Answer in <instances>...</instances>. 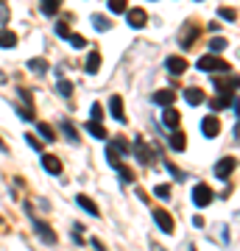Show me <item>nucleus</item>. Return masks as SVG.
<instances>
[{
  "instance_id": "f257e3e1",
  "label": "nucleus",
  "mask_w": 240,
  "mask_h": 251,
  "mask_svg": "<svg viewBox=\"0 0 240 251\" xmlns=\"http://www.w3.org/2000/svg\"><path fill=\"white\" fill-rule=\"evenodd\" d=\"M195 67L204 70V73H212V76H215V73H229V70H232L224 59H218V53H207V56H201L198 62H195Z\"/></svg>"
},
{
  "instance_id": "f03ea898",
  "label": "nucleus",
  "mask_w": 240,
  "mask_h": 251,
  "mask_svg": "<svg viewBox=\"0 0 240 251\" xmlns=\"http://www.w3.org/2000/svg\"><path fill=\"white\" fill-rule=\"evenodd\" d=\"M25 212H28V218H31V223H34V232L39 235V240H42V243H48V246H53V243H56V232L48 226L45 220L34 218V209H31L28 204H25Z\"/></svg>"
},
{
  "instance_id": "7ed1b4c3",
  "label": "nucleus",
  "mask_w": 240,
  "mask_h": 251,
  "mask_svg": "<svg viewBox=\"0 0 240 251\" xmlns=\"http://www.w3.org/2000/svg\"><path fill=\"white\" fill-rule=\"evenodd\" d=\"M193 204L198 209H207V206L212 204V190L207 187V184H195L193 187Z\"/></svg>"
},
{
  "instance_id": "20e7f679",
  "label": "nucleus",
  "mask_w": 240,
  "mask_h": 251,
  "mask_svg": "<svg viewBox=\"0 0 240 251\" xmlns=\"http://www.w3.org/2000/svg\"><path fill=\"white\" fill-rule=\"evenodd\" d=\"M201 131H204L207 140H215L221 134V120H218L215 114H207L204 120H201Z\"/></svg>"
},
{
  "instance_id": "39448f33",
  "label": "nucleus",
  "mask_w": 240,
  "mask_h": 251,
  "mask_svg": "<svg viewBox=\"0 0 240 251\" xmlns=\"http://www.w3.org/2000/svg\"><path fill=\"white\" fill-rule=\"evenodd\" d=\"M229 76V73H226ZM212 87L218 92H235L238 90V76H229V78H221V73H215V78H212Z\"/></svg>"
},
{
  "instance_id": "423d86ee",
  "label": "nucleus",
  "mask_w": 240,
  "mask_h": 251,
  "mask_svg": "<svg viewBox=\"0 0 240 251\" xmlns=\"http://www.w3.org/2000/svg\"><path fill=\"white\" fill-rule=\"evenodd\" d=\"M235 157H224V159H218L215 162V176L218 179H229L232 176V171H235Z\"/></svg>"
},
{
  "instance_id": "0eeeda50",
  "label": "nucleus",
  "mask_w": 240,
  "mask_h": 251,
  "mask_svg": "<svg viewBox=\"0 0 240 251\" xmlns=\"http://www.w3.org/2000/svg\"><path fill=\"white\" fill-rule=\"evenodd\" d=\"M165 70H168L171 76H182L184 70H187V59L184 56H168L165 59Z\"/></svg>"
},
{
  "instance_id": "6e6552de",
  "label": "nucleus",
  "mask_w": 240,
  "mask_h": 251,
  "mask_svg": "<svg viewBox=\"0 0 240 251\" xmlns=\"http://www.w3.org/2000/svg\"><path fill=\"white\" fill-rule=\"evenodd\" d=\"M154 220H157V226H160L165 235H173V218H171V212H165V209H154Z\"/></svg>"
},
{
  "instance_id": "1a4fd4ad",
  "label": "nucleus",
  "mask_w": 240,
  "mask_h": 251,
  "mask_svg": "<svg viewBox=\"0 0 240 251\" xmlns=\"http://www.w3.org/2000/svg\"><path fill=\"white\" fill-rule=\"evenodd\" d=\"M109 112H112V117L120 126H126V114H123V98H120V95H112V98H109Z\"/></svg>"
},
{
  "instance_id": "9d476101",
  "label": "nucleus",
  "mask_w": 240,
  "mask_h": 251,
  "mask_svg": "<svg viewBox=\"0 0 240 251\" xmlns=\"http://www.w3.org/2000/svg\"><path fill=\"white\" fill-rule=\"evenodd\" d=\"M126 20H128L131 28H143L145 20H148V14L143 12V9H126Z\"/></svg>"
},
{
  "instance_id": "9b49d317",
  "label": "nucleus",
  "mask_w": 240,
  "mask_h": 251,
  "mask_svg": "<svg viewBox=\"0 0 240 251\" xmlns=\"http://www.w3.org/2000/svg\"><path fill=\"white\" fill-rule=\"evenodd\" d=\"M179 120H182V114L173 109V103H171V106H165V112H162V123L168 126V128H179Z\"/></svg>"
},
{
  "instance_id": "f8f14e48",
  "label": "nucleus",
  "mask_w": 240,
  "mask_h": 251,
  "mask_svg": "<svg viewBox=\"0 0 240 251\" xmlns=\"http://www.w3.org/2000/svg\"><path fill=\"white\" fill-rule=\"evenodd\" d=\"M42 168H45V173H50V176H59V173H62V162H59L56 157H50V154H42Z\"/></svg>"
},
{
  "instance_id": "ddd939ff",
  "label": "nucleus",
  "mask_w": 240,
  "mask_h": 251,
  "mask_svg": "<svg viewBox=\"0 0 240 251\" xmlns=\"http://www.w3.org/2000/svg\"><path fill=\"white\" fill-rule=\"evenodd\" d=\"M76 204H79L81 209H84V212H90V215H95V218L101 215V209H98V206L92 204V198H90V195L79 193V195H76Z\"/></svg>"
},
{
  "instance_id": "4468645a",
  "label": "nucleus",
  "mask_w": 240,
  "mask_h": 251,
  "mask_svg": "<svg viewBox=\"0 0 240 251\" xmlns=\"http://www.w3.org/2000/svg\"><path fill=\"white\" fill-rule=\"evenodd\" d=\"M134 154L140 157V162H143V165H151V159H154V154H151L148 145H145L140 137H137V142H134Z\"/></svg>"
},
{
  "instance_id": "2eb2a0df",
  "label": "nucleus",
  "mask_w": 240,
  "mask_h": 251,
  "mask_svg": "<svg viewBox=\"0 0 240 251\" xmlns=\"http://www.w3.org/2000/svg\"><path fill=\"white\" fill-rule=\"evenodd\" d=\"M39 9L45 17H56L59 9H62V0H39Z\"/></svg>"
},
{
  "instance_id": "dca6fc26",
  "label": "nucleus",
  "mask_w": 240,
  "mask_h": 251,
  "mask_svg": "<svg viewBox=\"0 0 240 251\" xmlns=\"http://www.w3.org/2000/svg\"><path fill=\"white\" fill-rule=\"evenodd\" d=\"M204 92L198 90V87H190V90H184V101L190 103V106H198V103H204Z\"/></svg>"
},
{
  "instance_id": "f3484780",
  "label": "nucleus",
  "mask_w": 240,
  "mask_h": 251,
  "mask_svg": "<svg viewBox=\"0 0 240 251\" xmlns=\"http://www.w3.org/2000/svg\"><path fill=\"white\" fill-rule=\"evenodd\" d=\"M168 142H171L173 151H179V154H182V151L187 148V134H182V131H176V128H173V134H171Z\"/></svg>"
},
{
  "instance_id": "a211bd4d",
  "label": "nucleus",
  "mask_w": 240,
  "mask_h": 251,
  "mask_svg": "<svg viewBox=\"0 0 240 251\" xmlns=\"http://www.w3.org/2000/svg\"><path fill=\"white\" fill-rule=\"evenodd\" d=\"M173 101H176V92H173V90H160V92H154V103H160V106H171Z\"/></svg>"
},
{
  "instance_id": "6ab92c4d",
  "label": "nucleus",
  "mask_w": 240,
  "mask_h": 251,
  "mask_svg": "<svg viewBox=\"0 0 240 251\" xmlns=\"http://www.w3.org/2000/svg\"><path fill=\"white\" fill-rule=\"evenodd\" d=\"M235 101V92H221V98H212V101H209V106H212V109H224V106H229V103Z\"/></svg>"
},
{
  "instance_id": "aec40b11",
  "label": "nucleus",
  "mask_w": 240,
  "mask_h": 251,
  "mask_svg": "<svg viewBox=\"0 0 240 251\" xmlns=\"http://www.w3.org/2000/svg\"><path fill=\"white\" fill-rule=\"evenodd\" d=\"M87 131H90L95 140H106V137H109V134H106V128L101 126V120H90V123H87Z\"/></svg>"
},
{
  "instance_id": "412c9836",
  "label": "nucleus",
  "mask_w": 240,
  "mask_h": 251,
  "mask_svg": "<svg viewBox=\"0 0 240 251\" xmlns=\"http://www.w3.org/2000/svg\"><path fill=\"white\" fill-rule=\"evenodd\" d=\"M36 131H39V137L45 140V142H53V140H56V128H53L50 123H39Z\"/></svg>"
},
{
  "instance_id": "4be33fe9",
  "label": "nucleus",
  "mask_w": 240,
  "mask_h": 251,
  "mask_svg": "<svg viewBox=\"0 0 240 251\" xmlns=\"http://www.w3.org/2000/svg\"><path fill=\"white\" fill-rule=\"evenodd\" d=\"M14 45H17V34L3 28V31H0V47H3V50H9V47H14Z\"/></svg>"
},
{
  "instance_id": "5701e85b",
  "label": "nucleus",
  "mask_w": 240,
  "mask_h": 251,
  "mask_svg": "<svg viewBox=\"0 0 240 251\" xmlns=\"http://www.w3.org/2000/svg\"><path fill=\"white\" fill-rule=\"evenodd\" d=\"M98 70H101V53H98V50H92L90 56H87V73L95 76Z\"/></svg>"
},
{
  "instance_id": "b1692460",
  "label": "nucleus",
  "mask_w": 240,
  "mask_h": 251,
  "mask_svg": "<svg viewBox=\"0 0 240 251\" xmlns=\"http://www.w3.org/2000/svg\"><path fill=\"white\" fill-rule=\"evenodd\" d=\"M59 128L64 131V137H67L73 145H79V131H76V126H70L67 120H62V123H59Z\"/></svg>"
},
{
  "instance_id": "393cba45",
  "label": "nucleus",
  "mask_w": 240,
  "mask_h": 251,
  "mask_svg": "<svg viewBox=\"0 0 240 251\" xmlns=\"http://www.w3.org/2000/svg\"><path fill=\"white\" fill-rule=\"evenodd\" d=\"M56 92L62 95V98H73V81H67L64 76H62L59 84H56Z\"/></svg>"
},
{
  "instance_id": "a878e982",
  "label": "nucleus",
  "mask_w": 240,
  "mask_h": 251,
  "mask_svg": "<svg viewBox=\"0 0 240 251\" xmlns=\"http://www.w3.org/2000/svg\"><path fill=\"white\" fill-rule=\"evenodd\" d=\"M28 70H34V73H39V76H42V73H48V70H50V64H48L45 59H28Z\"/></svg>"
},
{
  "instance_id": "bb28decb",
  "label": "nucleus",
  "mask_w": 240,
  "mask_h": 251,
  "mask_svg": "<svg viewBox=\"0 0 240 251\" xmlns=\"http://www.w3.org/2000/svg\"><path fill=\"white\" fill-rule=\"evenodd\" d=\"M92 25H95V28H98L101 34H106V31L112 28V23H109V20H106L103 14H92Z\"/></svg>"
},
{
  "instance_id": "cd10ccee",
  "label": "nucleus",
  "mask_w": 240,
  "mask_h": 251,
  "mask_svg": "<svg viewBox=\"0 0 240 251\" xmlns=\"http://www.w3.org/2000/svg\"><path fill=\"white\" fill-rule=\"evenodd\" d=\"M226 47H229V42H226V39H224V36H215V39L209 42V53H224Z\"/></svg>"
},
{
  "instance_id": "c85d7f7f",
  "label": "nucleus",
  "mask_w": 240,
  "mask_h": 251,
  "mask_svg": "<svg viewBox=\"0 0 240 251\" xmlns=\"http://www.w3.org/2000/svg\"><path fill=\"white\" fill-rule=\"evenodd\" d=\"M106 162H109V168H117V165H120V151L114 148V145L106 148Z\"/></svg>"
},
{
  "instance_id": "c756f323",
  "label": "nucleus",
  "mask_w": 240,
  "mask_h": 251,
  "mask_svg": "<svg viewBox=\"0 0 240 251\" xmlns=\"http://www.w3.org/2000/svg\"><path fill=\"white\" fill-rule=\"evenodd\" d=\"M128 0H109V12L112 14H126Z\"/></svg>"
},
{
  "instance_id": "7c9ffc66",
  "label": "nucleus",
  "mask_w": 240,
  "mask_h": 251,
  "mask_svg": "<svg viewBox=\"0 0 240 251\" xmlns=\"http://www.w3.org/2000/svg\"><path fill=\"white\" fill-rule=\"evenodd\" d=\"M114 171L120 173V179H123V182H126V184H131V182H134V171H131V168H126L123 162H120V165H117Z\"/></svg>"
},
{
  "instance_id": "2f4dec72",
  "label": "nucleus",
  "mask_w": 240,
  "mask_h": 251,
  "mask_svg": "<svg viewBox=\"0 0 240 251\" xmlns=\"http://www.w3.org/2000/svg\"><path fill=\"white\" fill-rule=\"evenodd\" d=\"M67 42L73 45V50H81V47H87V39H84L81 34H70V36H67Z\"/></svg>"
},
{
  "instance_id": "473e14b6",
  "label": "nucleus",
  "mask_w": 240,
  "mask_h": 251,
  "mask_svg": "<svg viewBox=\"0 0 240 251\" xmlns=\"http://www.w3.org/2000/svg\"><path fill=\"white\" fill-rule=\"evenodd\" d=\"M218 17H221V20H226V23H235V20H238V12L224 6V9H218Z\"/></svg>"
},
{
  "instance_id": "72a5a7b5",
  "label": "nucleus",
  "mask_w": 240,
  "mask_h": 251,
  "mask_svg": "<svg viewBox=\"0 0 240 251\" xmlns=\"http://www.w3.org/2000/svg\"><path fill=\"white\" fill-rule=\"evenodd\" d=\"M195 34H198V28H190L187 34H182V45L190 47V45H193V39H195Z\"/></svg>"
},
{
  "instance_id": "f704fd0d",
  "label": "nucleus",
  "mask_w": 240,
  "mask_h": 251,
  "mask_svg": "<svg viewBox=\"0 0 240 251\" xmlns=\"http://www.w3.org/2000/svg\"><path fill=\"white\" fill-rule=\"evenodd\" d=\"M154 195H157V198H168V195H171V187H168V184H157V187H154Z\"/></svg>"
},
{
  "instance_id": "c9c22d12",
  "label": "nucleus",
  "mask_w": 240,
  "mask_h": 251,
  "mask_svg": "<svg viewBox=\"0 0 240 251\" xmlns=\"http://www.w3.org/2000/svg\"><path fill=\"white\" fill-rule=\"evenodd\" d=\"M56 36H62V39H67L70 36V25L62 20V23H56Z\"/></svg>"
},
{
  "instance_id": "e433bc0d",
  "label": "nucleus",
  "mask_w": 240,
  "mask_h": 251,
  "mask_svg": "<svg viewBox=\"0 0 240 251\" xmlns=\"http://www.w3.org/2000/svg\"><path fill=\"white\" fill-rule=\"evenodd\" d=\"M25 145H28V148H34V151H42V142H39L34 134H25Z\"/></svg>"
},
{
  "instance_id": "4c0bfd02",
  "label": "nucleus",
  "mask_w": 240,
  "mask_h": 251,
  "mask_svg": "<svg viewBox=\"0 0 240 251\" xmlns=\"http://www.w3.org/2000/svg\"><path fill=\"white\" fill-rule=\"evenodd\" d=\"M165 168H168V171H171V176H173V179H179V182H184V173L179 171V168H176V165H171V162H165Z\"/></svg>"
},
{
  "instance_id": "58836bf2",
  "label": "nucleus",
  "mask_w": 240,
  "mask_h": 251,
  "mask_svg": "<svg viewBox=\"0 0 240 251\" xmlns=\"http://www.w3.org/2000/svg\"><path fill=\"white\" fill-rule=\"evenodd\" d=\"M90 114H92V120H103V106H101V103H92Z\"/></svg>"
},
{
  "instance_id": "ea45409f",
  "label": "nucleus",
  "mask_w": 240,
  "mask_h": 251,
  "mask_svg": "<svg viewBox=\"0 0 240 251\" xmlns=\"http://www.w3.org/2000/svg\"><path fill=\"white\" fill-rule=\"evenodd\" d=\"M112 145H114V148H117V151H120V154H126V151H128V145H126V140H120V137L114 140Z\"/></svg>"
},
{
  "instance_id": "a19ab883",
  "label": "nucleus",
  "mask_w": 240,
  "mask_h": 251,
  "mask_svg": "<svg viewBox=\"0 0 240 251\" xmlns=\"http://www.w3.org/2000/svg\"><path fill=\"white\" fill-rule=\"evenodd\" d=\"M0 229H6V220H3V218H0Z\"/></svg>"
},
{
  "instance_id": "79ce46f5",
  "label": "nucleus",
  "mask_w": 240,
  "mask_h": 251,
  "mask_svg": "<svg viewBox=\"0 0 240 251\" xmlns=\"http://www.w3.org/2000/svg\"><path fill=\"white\" fill-rule=\"evenodd\" d=\"M0 151H6V142H3V140H0Z\"/></svg>"
},
{
  "instance_id": "37998d69",
  "label": "nucleus",
  "mask_w": 240,
  "mask_h": 251,
  "mask_svg": "<svg viewBox=\"0 0 240 251\" xmlns=\"http://www.w3.org/2000/svg\"><path fill=\"white\" fill-rule=\"evenodd\" d=\"M3 3H6V0H0V6H3Z\"/></svg>"
}]
</instances>
